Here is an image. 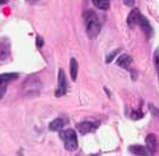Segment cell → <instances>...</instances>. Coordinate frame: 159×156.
<instances>
[{
    "instance_id": "277c9868",
    "label": "cell",
    "mask_w": 159,
    "mask_h": 156,
    "mask_svg": "<svg viewBox=\"0 0 159 156\" xmlns=\"http://www.w3.org/2000/svg\"><path fill=\"white\" fill-rule=\"evenodd\" d=\"M41 87H43V84H41V80L39 79V76L31 75L23 82V93L25 95H29V96L39 95Z\"/></svg>"
},
{
    "instance_id": "9c48e42d",
    "label": "cell",
    "mask_w": 159,
    "mask_h": 156,
    "mask_svg": "<svg viewBox=\"0 0 159 156\" xmlns=\"http://www.w3.org/2000/svg\"><path fill=\"white\" fill-rule=\"evenodd\" d=\"M11 56V41L8 38H1L0 39V62L8 60Z\"/></svg>"
},
{
    "instance_id": "8fae6325",
    "label": "cell",
    "mask_w": 159,
    "mask_h": 156,
    "mask_svg": "<svg viewBox=\"0 0 159 156\" xmlns=\"http://www.w3.org/2000/svg\"><path fill=\"white\" fill-rule=\"evenodd\" d=\"M129 150H130L131 154L136 156H151L150 151L148 150L146 145H132L129 147Z\"/></svg>"
},
{
    "instance_id": "7a4b0ae2",
    "label": "cell",
    "mask_w": 159,
    "mask_h": 156,
    "mask_svg": "<svg viewBox=\"0 0 159 156\" xmlns=\"http://www.w3.org/2000/svg\"><path fill=\"white\" fill-rule=\"evenodd\" d=\"M84 24H85L86 34L90 39H94L99 35L100 29H102V24H100V20H99V18L94 12L91 11V10L85 11V13H84Z\"/></svg>"
},
{
    "instance_id": "7c38bea8",
    "label": "cell",
    "mask_w": 159,
    "mask_h": 156,
    "mask_svg": "<svg viewBox=\"0 0 159 156\" xmlns=\"http://www.w3.org/2000/svg\"><path fill=\"white\" fill-rule=\"evenodd\" d=\"M66 123H67L66 119H64V117H57V119H54L53 121L50 122L48 129L51 132H60V130H63V128L65 127Z\"/></svg>"
},
{
    "instance_id": "9a60e30c",
    "label": "cell",
    "mask_w": 159,
    "mask_h": 156,
    "mask_svg": "<svg viewBox=\"0 0 159 156\" xmlns=\"http://www.w3.org/2000/svg\"><path fill=\"white\" fill-rule=\"evenodd\" d=\"M153 63L154 67H156V72H157V75H158V81H159V47L156 48L153 53Z\"/></svg>"
},
{
    "instance_id": "2e32d148",
    "label": "cell",
    "mask_w": 159,
    "mask_h": 156,
    "mask_svg": "<svg viewBox=\"0 0 159 156\" xmlns=\"http://www.w3.org/2000/svg\"><path fill=\"white\" fill-rule=\"evenodd\" d=\"M143 116H144V114H143L142 108L136 109V110H132V113H131V119H132V120H134V121H137V120H140Z\"/></svg>"
},
{
    "instance_id": "4fadbf2b",
    "label": "cell",
    "mask_w": 159,
    "mask_h": 156,
    "mask_svg": "<svg viewBox=\"0 0 159 156\" xmlns=\"http://www.w3.org/2000/svg\"><path fill=\"white\" fill-rule=\"evenodd\" d=\"M78 61L77 59L72 58L70 60V74H71V79L72 81H75L77 80V76H78Z\"/></svg>"
},
{
    "instance_id": "6da1fadb",
    "label": "cell",
    "mask_w": 159,
    "mask_h": 156,
    "mask_svg": "<svg viewBox=\"0 0 159 156\" xmlns=\"http://www.w3.org/2000/svg\"><path fill=\"white\" fill-rule=\"evenodd\" d=\"M127 25L129 27H133V26H139L142 28V31L145 33V35L148 37V39L151 38L152 35V26L146 19V17L140 13V11L138 8H133L132 11L129 13L127 17Z\"/></svg>"
},
{
    "instance_id": "8992f818",
    "label": "cell",
    "mask_w": 159,
    "mask_h": 156,
    "mask_svg": "<svg viewBox=\"0 0 159 156\" xmlns=\"http://www.w3.org/2000/svg\"><path fill=\"white\" fill-rule=\"evenodd\" d=\"M18 78H19L18 73H2V74H0V100L4 98L8 84L13 82Z\"/></svg>"
},
{
    "instance_id": "ba28073f",
    "label": "cell",
    "mask_w": 159,
    "mask_h": 156,
    "mask_svg": "<svg viewBox=\"0 0 159 156\" xmlns=\"http://www.w3.org/2000/svg\"><path fill=\"white\" fill-rule=\"evenodd\" d=\"M132 63H133L132 58H131L129 54H121V55H119L118 60H117V65H118L119 67H121V68L126 69V71L131 72V74H133V80H136L137 79V72L133 69Z\"/></svg>"
},
{
    "instance_id": "ac0fdd59",
    "label": "cell",
    "mask_w": 159,
    "mask_h": 156,
    "mask_svg": "<svg viewBox=\"0 0 159 156\" xmlns=\"http://www.w3.org/2000/svg\"><path fill=\"white\" fill-rule=\"evenodd\" d=\"M35 46L38 48H43V46H44V39L40 35H37V38H35Z\"/></svg>"
},
{
    "instance_id": "d6986e66",
    "label": "cell",
    "mask_w": 159,
    "mask_h": 156,
    "mask_svg": "<svg viewBox=\"0 0 159 156\" xmlns=\"http://www.w3.org/2000/svg\"><path fill=\"white\" fill-rule=\"evenodd\" d=\"M118 53H119V50H116L114 52H112V53H110V54H108V56L106 58V62H107V63H110V62H111L112 60H113L114 56L117 55Z\"/></svg>"
},
{
    "instance_id": "603a6c76",
    "label": "cell",
    "mask_w": 159,
    "mask_h": 156,
    "mask_svg": "<svg viewBox=\"0 0 159 156\" xmlns=\"http://www.w3.org/2000/svg\"><path fill=\"white\" fill-rule=\"evenodd\" d=\"M91 156H102L100 154H93V155H91Z\"/></svg>"
},
{
    "instance_id": "30bf717a",
    "label": "cell",
    "mask_w": 159,
    "mask_h": 156,
    "mask_svg": "<svg viewBox=\"0 0 159 156\" xmlns=\"http://www.w3.org/2000/svg\"><path fill=\"white\" fill-rule=\"evenodd\" d=\"M145 142H146V148L150 151L151 156L156 155L159 150V140L157 137V135L156 134H148L146 139H145Z\"/></svg>"
},
{
    "instance_id": "3957f363",
    "label": "cell",
    "mask_w": 159,
    "mask_h": 156,
    "mask_svg": "<svg viewBox=\"0 0 159 156\" xmlns=\"http://www.w3.org/2000/svg\"><path fill=\"white\" fill-rule=\"evenodd\" d=\"M59 136L63 141L64 147L67 151H75L78 149V137L73 129H63L59 132Z\"/></svg>"
},
{
    "instance_id": "7402d4cb",
    "label": "cell",
    "mask_w": 159,
    "mask_h": 156,
    "mask_svg": "<svg viewBox=\"0 0 159 156\" xmlns=\"http://www.w3.org/2000/svg\"><path fill=\"white\" fill-rule=\"evenodd\" d=\"M27 1H30V2H35V1H38V0H27Z\"/></svg>"
},
{
    "instance_id": "e0dca14e",
    "label": "cell",
    "mask_w": 159,
    "mask_h": 156,
    "mask_svg": "<svg viewBox=\"0 0 159 156\" xmlns=\"http://www.w3.org/2000/svg\"><path fill=\"white\" fill-rule=\"evenodd\" d=\"M148 108H150V110H151V113H152V115L156 116L157 119H159V109L158 108L154 106V105H152V103L148 105Z\"/></svg>"
},
{
    "instance_id": "44dd1931",
    "label": "cell",
    "mask_w": 159,
    "mask_h": 156,
    "mask_svg": "<svg viewBox=\"0 0 159 156\" xmlns=\"http://www.w3.org/2000/svg\"><path fill=\"white\" fill-rule=\"evenodd\" d=\"M8 0H0V5H4V4H7Z\"/></svg>"
},
{
    "instance_id": "5bb4252c",
    "label": "cell",
    "mask_w": 159,
    "mask_h": 156,
    "mask_svg": "<svg viewBox=\"0 0 159 156\" xmlns=\"http://www.w3.org/2000/svg\"><path fill=\"white\" fill-rule=\"evenodd\" d=\"M110 2H111V0H92V4L96 6L97 8L102 10V11H107L110 8Z\"/></svg>"
},
{
    "instance_id": "52a82bcc",
    "label": "cell",
    "mask_w": 159,
    "mask_h": 156,
    "mask_svg": "<svg viewBox=\"0 0 159 156\" xmlns=\"http://www.w3.org/2000/svg\"><path fill=\"white\" fill-rule=\"evenodd\" d=\"M98 128H99V122H94V121H81L75 124V129L81 135L94 133Z\"/></svg>"
},
{
    "instance_id": "5b68a950",
    "label": "cell",
    "mask_w": 159,
    "mask_h": 156,
    "mask_svg": "<svg viewBox=\"0 0 159 156\" xmlns=\"http://www.w3.org/2000/svg\"><path fill=\"white\" fill-rule=\"evenodd\" d=\"M67 90H68V82H67V79H66V74H65L63 68H60L58 71V86L54 95L57 98H60V96H64V95L66 94Z\"/></svg>"
},
{
    "instance_id": "ffe728a7",
    "label": "cell",
    "mask_w": 159,
    "mask_h": 156,
    "mask_svg": "<svg viewBox=\"0 0 159 156\" xmlns=\"http://www.w3.org/2000/svg\"><path fill=\"white\" fill-rule=\"evenodd\" d=\"M124 4L126 6H129V7H132L134 5V0H124Z\"/></svg>"
}]
</instances>
